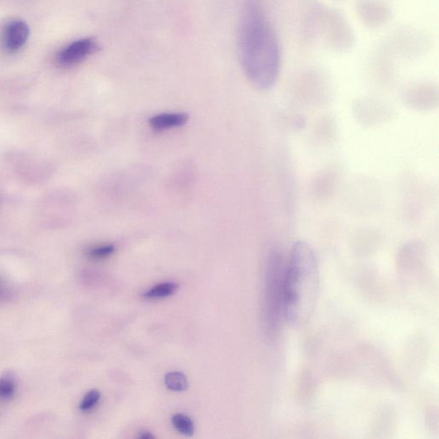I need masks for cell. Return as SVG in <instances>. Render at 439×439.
Listing matches in <instances>:
<instances>
[{
  "instance_id": "6da1fadb",
  "label": "cell",
  "mask_w": 439,
  "mask_h": 439,
  "mask_svg": "<svg viewBox=\"0 0 439 439\" xmlns=\"http://www.w3.org/2000/svg\"><path fill=\"white\" fill-rule=\"evenodd\" d=\"M238 50L250 82L262 91L274 86L281 71V46L258 0H247L243 8Z\"/></svg>"
},
{
  "instance_id": "7a4b0ae2",
  "label": "cell",
  "mask_w": 439,
  "mask_h": 439,
  "mask_svg": "<svg viewBox=\"0 0 439 439\" xmlns=\"http://www.w3.org/2000/svg\"><path fill=\"white\" fill-rule=\"evenodd\" d=\"M319 270L315 251L308 243L298 241L290 253L284 276V318L300 327L308 321L318 295Z\"/></svg>"
},
{
  "instance_id": "3957f363",
  "label": "cell",
  "mask_w": 439,
  "mask_h": 439,
  "mask_svg": "<svg viewBox=\"0 0 439 439\" xmlns=\"http://www.w3.org/2000/svg\"><path fill=\"white\" fill-rule=\"evenodd\" d=\"M284 276L283 258L278 253H271L267 263L264 289V323L271 335L278 331L284 318Z\"/></svg>"
},
{
  "instance_id": "277c9868",
  "label": "cell",
  "mask_w": 439,
  "mask_h": 439,
  "mask_svg": "<svg viewBox=\"0 0 439 439\" xmlns=\"http://www.w3.org/2000/svg\"><path fill=\"white\" fill-rule=\"evenodd\" d=\"M100 46L94 37H85L71 42L59 51L56 55L57 65L63 68H71L80 65L89 57L99 51Z\"/></svg>"
},
{
  "instance_id": "5b68a950",
  "label": "cell",
  "mask_w": 439,
  "mask_h": 439,
  "mask_svg": "<svg viewBox=\"0 0 439 439\" xmlns=\"http://www.w3.org/2000/svg\"><path fill=\"white\" fill-rule=\"evenodd\" d=\"M29 25L21 19H11L3 25L0 31V44L8 54L18 53L29 40Z\"/></svg>"
},
{
  "instance_id": "8992f818",
  "label": "cell",
  "mask_w": 439,
  "mask_h": 439,
  "mask_svg": "<svg viewBox=\"0 0 439 439\" xmlns=\"http://www.w3.org/2000/svg\"><path fill=\"white\" fill-rule=\"evenodd\" d=\"M188 119V115L184 113H163L151 118L150 126L153 130L164 131L185 126Z\"/></svg>"
},
{
  "instance_id": "52a82bcc",
  "label": "cell",
  "mask_w": 439,
  "mask_h": 439,
  "mask_svg": "<svg viewBox=\"0 0 439 439\" xmlns=\"http://www.w3.org/2000/svg\"><path fill=\"white\" fill-rule=\"evenodd\" d=\"M178 288V286L173 283H163L156 284L147 292H145L143 297L147 300H159L164 299L172 296L176 293Z\"/></svg>"
},
{
  "instance_id": "ba28073f",
  "label": "cell",
  "mask_w": 439,
  "mask_h": 439,
  "mask_svg": "<svg viewBox=\"0 0 439 439\" xmlns=\"http://www.w3.org/2000/svg\"><path fill=\"white\" fill-rule=\"evenodd\" d=\"M164 383L169 390L176 392L185 391L188 388V381H187L186 375L181 372H171L166 374Z\"/></svg>"
},
{
  "instance_id": "9c48e42d",
  "label": "cell",
  "mask_w": 439,
  "mask_h": 439,
  "mask_svg": "<svg viewBox=\"0 0 439 439\" xmlns=\"http://www.w3.org/2000/svg\"><path fill=\"white\" fill-rule=\"evenodd\" d=\"M172 424L178 433L186 437L193 436L195 432V426L193 421L191 418L183 415V413H176L172 417Z\"/></svg>"
},
{
  "instance_id": "30bf717a",
  "label": "cell",
  "mask_w": 439,
  "mask_h": 439,
  "mask_svg": "<svg viewBox=\"0 0 439 439\" xmlns=\"http://www.w3.org/2000/svg\"><path fill=\"white\" fill-rule=\"evenodd\" d=\"M16 390V381L11 373L0 377V400H7L14 398Z\"/></svg>"
},
{
  "instance_id": "8fae6325",
  "label": "cell",
  "mask_w": 439,
  "mask_h": 439,
  "mask_svg": "<svg viewBox=\"0 0 439 439\" xmlns=\"http://www.w3.org/2000/svg\"><path fill=\"white\" fill-rule=\"evenodd\" d=\"M115 251V246L105 244L89 247L86 251V255L91 259H104L110 257Z\"/></svg>"
},
{
  "instance_id": "7c38bea8",
  "label": "cell",
  "mask_w": 439,
  "mask_h": 439,
  "mask_svg": "<svg viewBox=\"0 0 439 439\" xmlns=\"http://www.w3.org/2000/svg\"><path fill=\"white\" fill-rule=\"evenodd\" d=\"M101 392L98 390H91L84 396L79 404L81 411L87 412L91 410L100 402Z\"/></svg>"
},
{
  "instance_id": "4fadbf2b",
  "label": "cell",
  "mask_w": 439,
  "mask_h": 439,
  "mask_svg": "<svg viewBox=\"0 0 439 439\" xmlns=\"http://www.w3.org/2000/svg\"><path fill=\"white\" fill-rule=\"evenodd\" d=\"M138 437L143 439H153L156 438L154 435H153L151 432H148V430H142V432L139 433Z\"/></svg>"
},
{
  "instance_id": "5bb4252c",
  "label": "cell",
  "mask_w": 439,
  "mask_h": 439,
  "mask_svg": "<svg viewBox=\"0 0 439 439\" xmlns=\"http://www.w3.org/2000/svg\"><path fill=\"white\" fill-rule=\"evenodd\" d=\"M0 289H1V288H0Z\"/></svg>"
}]
</instances>
